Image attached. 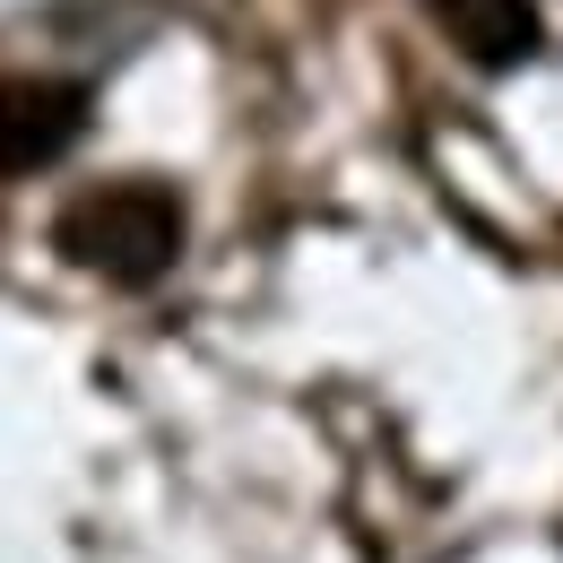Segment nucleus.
I'll return each mask as SVG.
<instances>
[{
	"label": "nucleus",
	"instance_id": "nucleus-3",
	"mask_svg": "<svg viewBox=\"0 0 563 563\" xmlns=\"http://www.w3.org/2000/svg\"><path fill=\"white\" fill-rule=\"evenodd\" d=\"M433 18L477 70H520L538 53V0H433Z\"/></svg>",
	"mask_w": 563,
	"mask_h": 563
},
{
	"label": "nucleus",
	"instance_id": "nucleus-1",
	"mask_svg": "<svg viewBox=\"0 0 563 563\" xmlns=\"http://www.w3.org/2000/svg\"><path fill=\"white\" fill-rule=\"evenodd\" d=\"M62 252L113 286H147L183 252V209L165 183H104L78 209H62Z\"/></svg>",
	"mask_w": 563,
	"mask_h": 563
},
{
	"label": "nucleus",
	"instance_id": "nucleus-2",
	"mask_svg": "<svg viewBox=\"0 0 563 563\" xmlns=\"http://www.w3.org/2000/svg\"><path fill=\"white\" fill-rule=\"evenodd\" d=\"M87 131V87L70 78H0V174H44Z\"/></svg>",
	"mask_w": 563,
	"mask_h": 563
}]
</instances>
